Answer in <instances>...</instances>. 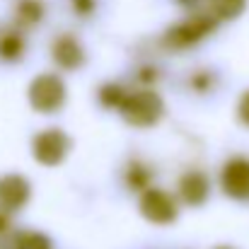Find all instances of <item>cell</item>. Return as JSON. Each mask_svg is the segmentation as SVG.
Segmentation results:
<instances>
[{
  "label": "cell",
  "mask_w": 249,
  "mask_h": 249,
  "mask_svg": "<svg viewBox=\"0 0 249 249\" xmlns=\"http://www.w3.org/2000/svg\"><path fill=\"white\" fill-rule=\"evenodd\" d=\"M29 104L41 114L58 111L66 104V83L53 73L36 75L29 85Z\"/></svg>",
  "instance_id": "cell-2"
},
{
  "label": "cell",
  "mask_w": 249,
  "mask_h": 249,
  "mask_svg": "<svg viewBox=\"0 0 249 249\" xmlns=\"http://www.w3.org/2000/svg\"><path fill=\"white\" fill-rule=\"evenodd\" d=\"M208 179L203 172H186L179 179V196L186 206H201L208 198Z\"/></svg>",
  "instance_id": "cell-9"
},
{
  "label": "cell",
  "mask_w": 249,
  "mask_h": 249,
  "mask_svg": "<svg viewBox=\"0 0 249 249\" xmlns=\"http://www.w3.org/2000/svg\"><path fill=\"white\" fill-rule=\"evenodd\" d=\"M218 19L213 15H196L181 24H174L165 34V44L169 49H186L194 46L196 41H201L203 36H208L215 29Z\"/></svg>",
  "instance_id": "cell-4"
},
{
  "label": "cell",
  "mask_w": 249,
  "mask_h": 249,
  "mask_svg": "<svg viewBox=\"0 0 249 249\" xmlns=\"http://www.w3.org/2000/svg\"><path fill=\"white\" fill-rule=\"evenodd\" d=\"M181 2H186V5H189V2H194V0H181Z\"/></svg>",
  "instance_id": "cell-19"
},
{
  "label": "cell",
  "mask_w": 249,
  "mask_h": 249,
  "mask_svg": "<svg viewBox=\"0 0 249 249\" xmlns=\"http://www.w3.org/2000/svg\"><path fill=\"white\" fill-rule=\"evenodd\" d=\"M121 116L138 128H150L155 126L162 114H165V102L158 92L153 89H138V92H128L124 104L119 107Z\"/></svg>",
  "instance_id": "cell-1"
},
{
  "label": "cell",
  "mask_w": 249,
  "mask_h": 249,
  "mask_svg": "<svg viewBox=\"0 0 249 249\" xmlns=\"http://www.w3.org/2000/svg\"><path fill=\"white\" fill-rule=\"evenodd\" d=\"M68 150H71V138L61 128H46V131L36 133L32 141V153H34L36 162L46 167L61 165L66 160Z\"/></svg>",
  "instance_id": "cell-3"
},
{
  "label": "cell",
  "mask_w": 249,
  "mask_h": 249,
  "mask_svg": "<svg viewBox=\"0 0 249 249\" xmlns=\"http://www.w3.org/2000/svg\"><path fill=\"white\" fill-rule=\"evenodd\" d=\"M17 15H19V22H24V24H34V22L41 19L44 10H41V5H39L36 0H22L19 7H17Z\"/></svg>",
  "instance_id": "cell-15"
},
{
  "label": "cell",
  "mask_w": 249,
  "mask_h": 249,
  "mask_svg": "<svg viewBox=\"0 0 249 249\" xmlns=\"http://www.w3.org/2000/svg\"><path fill=\"white\" fill-rule=\"evenodd\" d=\"M73 5H75V10H78L80 15H87V12L94 7V0H73Z\"/></svg>",
  "instance_id": "cell-17"
},
{
  "label": "cell",
  "mask_w": 249,
  "mask_h": 249,
  "mask_svg": "<svg viewBox=\"0 0 249 249\" xmlns=\"http://www.w3.org/2000/svg\"><path fill=\"white\" fill-rule=\"evenodd\" d=\"M51 53H53V61H56L63 71H75V68L83 66V61H85L83 46H80L78 39L71 36V34H61V36L53 41Z\"/></svg>",
  "instance_id": "cell-8"
},
{
  "label": "cell",
  "mask_w": 249,
  "mask_h": 249,
  "mask_svg": "<svg viewBox=\"0 0 249 249\" xmlns=\"http://www.w3.org/2000/svg\"><path fill=\"white\" fill-rule=\"evenodd\" d=\"M247 0H211V10L215 19H235L245 12Z\"/></svg>",
  "instance_id": "cell-11"
},
{
  "label": "cell",
  "mask_w": 249,
  "mask_h": 249,
  "mask_svg": "<svg viewBox=\"0 0 249 249\" xmlns=\"http://www.w3.org/2000/svg\"><path fill=\"white\" fill-rule=\"evenodd\" d=\"M126 94H128V92L116 83H109V85H104V87H99V102H102L104 107H109V109H119V107L124 104Z\"/></svg>",
  "instance_id": "cell-13"
},
{
  "label": "cell",
  "mask_w": 249,
  "mask_h": 249,
  "mask_svg": "<svg viewBox=\"0 0 249 249\" xmlns=\"http://www.w3.org/2000/svg\"><path fill=\"white\" fill-rule=\"evenodd\" d=\"M218 249H230V247H218Z\"/></svg>",
  "instance_id": "cell-20"
},
{
  "label": "cell",
  "mask_w": 249,
  "mask_h": 249,
  "mask_svg": "<svg viewBox=\"0 0 249 249\" xmlns=\"http://www.w3.org/2000/svg\"><path fill=\"white\" fill-rule=\"evenodd\" d=\"M10 228V218H7V211L0 208V232H5Z\"/></svg>",
  "instance_id": "cell-18"
},
{
  "label": "cell",
  "mask_w": 249,
  "mask_h": 249,
  "mask_svg": "<svg viewBox=\"0 0 249 249\" xmlns=\"http://www.w3.org/2000/svg\"><path fill=\"white\" fill-rule=\"evenodd\" d=\"M126 184L133 189V191H145V189H150L148 184H150V172H148V167L141 165V162H131L128 169H126Z\"/></svg>",
  "instance_id": "cell-12"
},
{
  "label": "cell",
  "mask_w": 249,
  "mask_h": 249,
  "mask_svg": "<svg viewBox=\"0 0 249 249\" xmlns=\"http://www.w3.org/2000/svg\"><path fill=\"white\" fill-rule=\"evenodd\" d=\"M32 196V189H29V181L19 174H2L0 177V208L12 213V211H19L22 206H27Z\"/></svg>",
  "instance_id": "cell-7"
},
{
  "label": "cell",
  "mask_w": 249,
  "mask_h": 249,
  "mask_svg": "<svg viewBox=\"0 0 249 249\" xmlns=\"http://www.w3.org/2000/svg\"><path fill=\"white\" fill-rule=\"evenodd\" d=\"M223 191L235 201H249V158H230L220 172Z\"/></svg>",
  "instance_id": "cell-5"
},
{
  "label": "cell",
  "mask_w": 249,
  "mask_h": 249,
  "mask_svg": "<svg viewBox=\"0 0 249 249\" xmlns=\"http://www.w3.org/2000/svg\"><path fill=\"white\" fill-rule=\"evenodd\" d=\"M141 213L155 225H167L177 218V203L162 189H145L141 194Z\"/></svg>",
  "instance_id": "cell-6"
},
{
  "label": "cell",
  "mask_w": 249,
  "mask_h": 249,
  "mask_svg": "<svg viewBox=\"0 0 249 249\" xmlns=\"http://www.w3.org/2000/svg\"><path fill=\"white\" fill-rule=\"evenodd\" d=\"M237 116H240V121L249 126V89L240 97V102H237Z\"/></svg>",
  "instance_id": "cell-16"
},
{
  "label": "cell",
  "mask_w": 249,
  "mask_h": 249,
  "mask_svg": "<svg viewBox=\"0 0 249 249\" xmlns=\"http://www.w3.org/2000/svg\"><path fill=\"white\" fill-rule=\"evenodd\" d=\"M24 53V39L17 32H7L0 36V58L2 61H17Z\"/></svg>",
  "instance_id": "cell-10"
},
{
  "label": "cell",
  "mask_w": 249,
  "mask_h": 249,
  "mask_svg": "<svg viewBox=\"0 0 249 249\" xmlns=\"http://www.w3.org/2000/svg\"><path fill=\"white\" fill-rule=\"evenodd\" d=\"M15 249H51V240L46 235H41V232L27 230V232H19L17 235Z\"/></svg>",
  "instance_id": "cell-14"
}]
</instances>
